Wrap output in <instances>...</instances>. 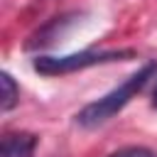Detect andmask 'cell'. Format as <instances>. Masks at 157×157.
<instances>
[{
  "mask_svg": "<svg viewBox=\"0 0 157 157\" xmlns=\"http://www.w3.org/2000/svg\"><path fill=\"white\" fill-rule=\"evenodd\" d=\"M155 76H157V61L142 64V66H140L132 76H128L120 86H115L113 91H108V93L101 96L98 101L83 105V108L76 113V125H81V128H86V130H93V128L108 123V120H110L113 115H118V113L147 86V81L155 78Z\"/></svg>",
  "mask_w": 157,
  "mask_h": 157,
  "instance_id": "1",
  "label": "cell"
},
{
  "mask_svg": "<svg viewBox=\"0 0 157 157\" xmlns=\"http://www.w3.org/2000/svg\"><path fill=\"white\" fill-rule=\"evenodd\" d=\"M78 20V12H69V15H61V17H54L49 20L42 29H37L29 39H27V49H37V47H52L56 42H61V37L76 25Z\"/></svg>",
  "mask_w": 157,
  "mask_h": 157,
  "instance_id": "3",
  "label": "cell"
},
{
  "mask_svg": "<svg viewBox=\"0 0 157 157\" xmlns=\"http://www.w3.org/2000/svg\"><path fill=\"white\" fill-rule=\"evenodd\" d=\"M130 56H132L130 49H101V52L86 49L76 54H64V56H37L32 61V69L42 76H64V74L83 71V69L108 64V61H125Z\"/></svg>",
  "mask_w": 157,
  "mask_h": 157,
  "instance_id": "2",
  "label": "cell"
},
{
  "mask_svg": "<svg viewBox=\"0 0 157 157\" xmlns=\"http://www.w3.org/2000/svg\"><path fill=\"white\" fill-rule=\"evenodd\" d=\"M37 147V135L32 132H7L2 137L0 157H32Z\"/></svg>",
  "mask_w": 157,
  "mask_h": 157,
  "instance_id": "4",
  "label": "cell"
},
{
  "mask_svg": "<svg viewBox=\"0 0 157 157\" xmlns=\"http://www.w3.org/2000/svg\"><path fill=\"white\" fill-rule=\"evenodd\" d=\"M108 157H157V155L147 147H123V150H118Z\"/></svg>",
  "mask_w": 157,
  "mask_h": 157,
  "instance_id": "6",
  "label": "cell"
},
{
  "mask_svg": "<svg viewBox=\"0 0 157 157\" xmlns=\"http://www.w3.org/2000/svg\"><path fill=\"white\" fill-rule=\"evenodd\" d=\"M152 108H157V83H155V91H152Z\"/></svg>",
  "mask_w": 157,
  "mask_h": 157,
  "instance_id": "7",
  "label": "cell"
},
{
  "mask_svg": "<svg viewBox=\"0 0 157 157\" xmlns=\"http://www.w3.org/2000/svg\"><path fill=\"white\" fill-rule=\"evenodd\" d=\"M0 83H2V113H7V110H12L15 105H17V101H20V88H17V83H15V78L7 74V71H2L0 74Z\"/></svg>",
  "mask_w": 157,
  "mask_h": 157,
  "instance_id": "5",
  "label": "cell"
}]
</instances>
